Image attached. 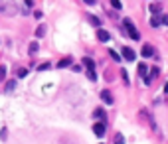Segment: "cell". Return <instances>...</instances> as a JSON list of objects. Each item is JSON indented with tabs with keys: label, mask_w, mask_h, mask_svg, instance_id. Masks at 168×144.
Masks as SVG:
<instances>
[{
	"label": "cell",
	"mask_w": 168,
	"mask_h": 144,
	"mask_svg": "<svg viewBox=\"0 0 168 144\" xmlns=\"http://www.w3.org/2000/svg\"><path fill=\"white\" fill-rule=\"evenodd\" d=\"M123 24H125V28H127V32H129L130 40H140V34H139V32H136V28H134V26H133V20L125 18V20H123Z\"/></svg>",
	"instance_id": "cell-1"
},
{
	"label": "cell",
	"mask_w": 168,
	"mask_h": 144,
	"mask_svg": "<svg viewBox=\"0 0 168 144\" xmlns=\"http://www.w3.org/2000/svg\"><path fill=\"white\" fill-rule=\"evenodd\" d=\"M93 132H95V136L103 138L105 136V122H95L93 125Z\"/></svg>",
	"instance_id": "cell-2"
},
{
	"label": "cell",
	"mask_w": 168,
	"mask_h": 144,
	"mask_svg": "<svg viewBox=\"0 0 168 144\" xmlns=\"http://www.w3.org/2000/svg\"><path fill=\"white\" fill-rule=\"evenodd\" d=\"M140 53H142V57H152L154 55V48L150 46V43H144L142 49H140Z\"/></svg>",
	"instance_id": "cell-3"
},
{
	"label": "cell",
	"mask_w": 168,
	"mask_h": 144,
	"mask_svg": "<svg viewBox=\"0 0 168 144\" xmlns=\"http://www.w3.org/2000/svg\"><path fill=\"white\" fill-rule=\"evenodd\" d=\"M123 57H125L127 61H134V57H136V53H134L130 48H123Z\"/></svg>",
	"instance_id": "cell-4"
},
{
	"label": "cell",
	"mask_w": 168,
	"mask_h": 144,
	"mask_svg": "<svg viewBox=\"0 0 168 144\" xmlns=\"http://www.w3.org/2000/svg\"><path fill=\"white\" fill-rule=\"evenodd\" d=\"M101 99H103V103L105 105H113V95H111V91H101Z\"/></svg>",
	"instance_id": "cell-5"
},
{
	"label": "cell",
	"mask_w": 168,
	"mask_h": 144,
	"mask_svg": "<svg viewBox=\"0 0 168 144\" xmlns=\"http://www.w3.org/2000/svg\"><path fill=\"white\" fill-rule=\"evenodd\" d=\"M83 65L87 67V71H95V61L91 57H83Z\"/></svg>",
	"instance_id": "cell-6"
},
{
	"label": "cell",
	"mask_w": 168,
	"mask_h": 144,
	"mask_svg": "<svg viewBox=\"0 0 168 144\" xmlns=\"http://www.w3.org/2000/svg\"><path fill=\"white\" fill-rule=\"evenodd\" d=\"M97 38H99L101 42H109V40H111V34L107 32V30H99V32H97Z\"/></svg>",
	"instance_id": "cell-7"
},
{
	"label": "cell",
	"mask_w": 168,
	"mask_h": 144,
	"mask_svg": "<svg viewBox=\"0 0 168 144\" xmlns=\"http://www.w3.org/2000/svg\"><path fill=\"white\" fill-rule=\"evenodd\" d=\"M93 116H95V119H99V120H105V110L101 109V107H97V109L93 110Z\"/></svg>",
	"instance_id": "cell-8"
},
{
	"label": "cell",
	"mask_w": 168,
	"mask_h": 144,
	"mask_svg": "<svg viewBox=\"0 0 168 144\" xmlns=\"http://www.w3.org/2000/svg\"><path fill=\"white\" fill-rule=\"evenodd\" d=\"M139 75L146 79V77H148V65H144V63H140V65H139Z\"/></svg>",
	"instance_id": "cell-9"
},
{
	"label": "cell",
	"mask_w": 168,
	"mask_h": 144,
	"mask_svg": "<svg viewBox=\"0 0 168 144\" xmlns=\"http://www.w3.org/2000/svg\"><path fill=\"white\" fill-rule=\"evenodd\" d=\"M67 65H71V57H63V59H59V61H58V67L59 69L67 67Z\"/></svg>",
	"instance_id": "cell-10"
},
{
	"label": "cell",
	"mask_w": 168,
	"mask_h": 144,
	"mask_svg": "<svg viewBox=\"0 0 168 144\" xmlns=\"http://www.w3.org/2000/svg\"><path fill=\"white\" fill-rule=\"evenodd\" d=\"M160 10H162V6H160V4H156V2L150 4V12H152V14H160Z\"/></svg>",
	"instance_id": "cell-11"
},
{
	"label": "cell",
	"mask_w": 168,
	"mask_h": 144,
	"mask_svg": "<svg viewBox=\"0 0 168 144\" xmlns=\"http://www.w3.org/2000/svg\"><path fill=\"white\" fill-rule=\"evenodd\" d=\"M38 48H40V46H38V42H32V43H30V48H28L30 55H34V53L38 51Z\"/></svg>",
	"instance_id": "cell-12"
},
{
	"label": "cell",
	"mask_w": 168,
	"mask_h": 144,
	"mask_svg": "<svg viewBox=\"0 0 168 144\" xmlns=\"http://www.w3.org/2000/svg\"><path fill=\"white\" fill-rule=\"evenodd\" d=\"M44 34H46V26H40V28L36 30V36H38V38H42Z\"/></svg>",
	"instance_id": "cell-13"
},
{
	"label": "cell",
	"mask_w": 168,
	"mask_h": 144,
	"mask_svg": "<svg viewBox=\"0 0 168 144\" xmlns=\"http://www.w3.org/2000/svg\"><path fill=\"white\" fill-rule=\"evenodd\" d=\"M115 144H125V136H123V134H117V136H115Z\"/></svg>",
	"instance_id": "cell-14"
},
{
	"label": "cell",
	"mask_w": 168,
	"mask_h": 144,
	"mask_svg": "<svg viewBox=\"0 0 168 144\" xmlns=\"http://www.w3.org/2000/svg\"><path fill=\"white\" fill-rule=\"evenodd\" d=\"M111 6H113L115 10H121V8H123V4H121L119 0H113V2H111Z\"/></svg>",
	"instance_id": "cell-15"
},
{
	"label": "cell",
	"mask_w": 168,
	"mask_h": 144,
	"mask_svg": "<svg viewBox=\"0 0 168 144\" xmlns=\"http://www.w3.org/2000/svg\"><path fill=\"white\" fill-rule=\"evenodd\" d=\"M158 24H160V20L156 18V16H152V20H150V26H152V28H156Z\"/></svg>",
	"instance_id": "cell-16"
},
{
	"label": "cell",
	"mask_w": 168,
	"mask_h": 144,
	"mask_svg": "<svg viewBox=\"0 0 168 144\" xmlns=\"http://www.w3.org/2000/svg\"><path fill=\"white\" fill-rule=\"evenodd\" d=\"M121 75H123V79H125V83H127V85H129V81H130V79H129V73H127V69H123V71H121Z\"/></svg>",
	"instance_id": "cell-17"
},
{
	"label": "cell",
	"mask_w": 168,
	"mask_h": 144,
	"mask_svg": "<svg viewBox=\"0 0 168 144\" xmlns=\"http://www.w3.org/2000/svg\"><path fill=\"white\" fill-rule=\"evenodd\" d=\"M111 57H113V59H115V61H121V55H119V53H117V51H113V49H111Z\"/></svg>",
	"instance_id": "cell-18"
},
{
	"label": "cell",
	"mask_w": 168,
	"mask_h": 144,
	"mask_svg": "<svg viewBox=\"0 0 168 144\" xmlns=\"http://www.w3.org/2000/svg\"><path fill=\"white\" fill-rule=\"evenodd\" d=\"M87 77H89L91 81H97V73L95 71H87Z\"/></svg>",
	"instance_id": "cell-19"
},
{
	"label": "cell",
	"mask_w": 168,
	"mask_h": 144,
	"mask_svg": "<svg viewBox=\"0 0 168 144\" xmlns=\"http://www.w3.org/2000/svg\"><path fill=\"white\" fill-rule=\"evenodd\" d=\"M89 20H91V24H93V26H101L99 18H95V16H89Z\"/></svg>",
	"instance_id": "cell-20"
},
{
	"label": "cell",
	"mask_w": 168,
	"mask_h": 144,
	"mask_svg": "<svg viewBox=\"0 0 168 144\" xmlns=\"http://www.w3.org/2000/svg\"><path fill=\"white\" fill-rule=\"evenodd\" d=\"M50 67H52V65H50V63H42V65H40V71H48Z\"/></svg>",
	"instance_id": "cell-21"
},
{
	"label": "cell",
	"mask_w": 168,
	"mask_h": 144,
	"mask_svg": "<svg viewBox=\"0 0 168 144\" xmlns=\"http://www.w3.org/2000/svg\"><path fill=\"white\" fill-rule=\"evenodd\" d=\"M4 75H6V67H4V65H0V81L4 79Z\"/></svg>",
	"instance_id": "cell-22"
},
{
	"label": "cell",
	"mask_w": 168,
	"mask_h": 144,
	"mask_svg": "<svg viewBox=\"0 0 168 144\" xmlns=\"http://www.w3.org/2000/svg\"><path fill=\"white\" fill-rule=\"evenodd\" d=\"M14 85H16V81H10L8 85H6V91H12V89H14Z\"/></svg>",
	"instance_id": "cell-23"
},
{
	"label": "cell",
	"mask_w": 168,
	"mask_h": 144,
	"mask_svg": "<svg viewBox=\"0 0 168 144\" xmlns=\"http://www.w3.org/2000/svg\"><path fill=\"white\" fill-rule=\"evenodd\" d=\"M26 75H28V69H20L18 71V77H26Z\"/></svg>",
	"instance_id": "cell-24"
},
{
	"label": "cell",
	"mask_w": 168,
	"mask_h": 144,
	"mask_svg": "<svg viewBox=\"0 0 168 144\" xmlns=\"http://www.w3.org/2000/svg\"><path fill=\"white\" fill-rule=\"evenodd\" d=\"M162 24H166V26H168V14H164V16H162Z\"/></svg>",
	"instance_id": "cell-25"
},
{
	"label": "cell",
	"mask_w": 168,
	"mask_h": 144,
	"mask_svg": "<svg viewBox=\"0 0 168 144\" xmlns=\"http://www.w3.org/2000/svg\"><path fill=\"white\" fill-rule=\"evenodd\" d=\"M4 6H6L4 2H0V12H2V10H4Z\"/></svg>",
	"instance_id": "cell-26"
},
{
	"label": "cell",
	"mask_w": 168,
	"mask_h": 144,
	"mask_svg": "<svg viewBox=\"0 0 168 144\" xmlns=\"http://www.w3.org/2000/svg\"><path fill=\"white\" fill-rule=\"evenodd\" d=\"M164 93H168V83H166V85H164Z\"/></svg>",
	"instance_id": "cell-27"
}]
</instances>
